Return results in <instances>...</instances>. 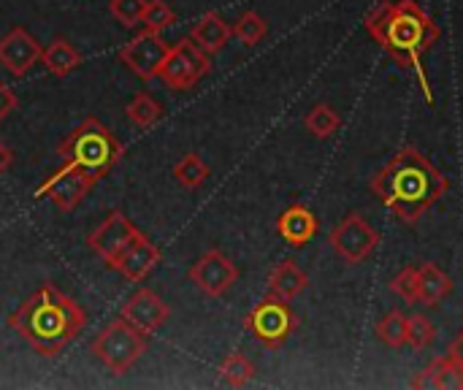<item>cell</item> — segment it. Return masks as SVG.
Here are the masks:
<instances>
[{"label": "cell", "mask_w": 463, "mask_h": 390, "mask_svg": "<svg viewBox=\"0 0 463 390\" xmlns=\"http://www.w3.org/2000/svg\"><path fill=\"white\" fill-rule=\"evenodd\" d=\"M448 187V176L415 147L399 149L372 179V193L407 225H415L437 201H442Z\"/></svg>", "instance_id": "7a4b0ae2"}, {"label": "cell", "mask_w": 463, "mask_h": 390, "mask_svg": "<svg viewBox=\"0 0 463 390\" xmlns=\"http://www.w3.org/2000/svg\"><path fill=\"white\" fill-rule=\"evenodd\" d=\"M296 326H298V318H296L290 301L279 299V296H271V293L263 301H258L252 307V312L244 318V328L260 345H266L271 350L282 347L290 339V334L296 331Z\"/></svg>", "instance_id": "8992f818"}, {"label": "cell", "mask_w": 463, "mask_h": 390, "mask_svg": "<svg viewBox=\"0 0 463 390\" xmlns=\"http://www.w3.org/2000/svg\"><path fill=\"white\" fill-rule=\"evenodd\" d=\"M11 160H14V152H11V149H8V147H5V144L0 141V176H3L5 171H8Z\"/></svg>", "instance_id": "836d02e7"}, {"label": "cell", "mask_w": 463, "mask_h": 390, "mask_svg": "<svg viewBox=\"0 0 463 390\" xmlns=\"http://www.w3.org/2000/svg\"><path fill=\"white\" fill-rule=\"evenodd\" d=\"M412 388H458L463 390V366L458 361H453L450 356H442L437 361H431L415 380Z\"/></svg>", "instance_id": "e0dca14e"}, {"label": "cell", "mask_w": 463, "mask_h": 390, "mask_svg": "<svg viewBox=\"0 0 463 390\" xmlns=\"http://www.w3.org/2000/svg\"><path fill=\"white\" fill-rule=\"evenodd\" d=\"M174 176H176V182H179V185H184V187L195 190V187H201V185L209 179V166L201 160V155L187 152V155L174 166Z\"/></svg>", "instance_id": "484cf974"}, {"label": "cell", "mask_w": 463, "mask_h": 390, "mask_svg": "<svg viewBox=\"0 0 463 390\" xmlns=\"http://www.w3.org/2000/svg\"><path fill=\"white\" fill-rule=\"evenodd\" d=\"M231 35H233V33H231V24H228L220 14H214V11L203 14V16L193 24V30H190V38H193L206 54L220 52V49L228 43Z\"/></svg>", "instance_id": "ac0fdd59"}, {"label": "cell", "mask_w": 463, "mask_h": 390, "mask_svg": "<svg viewBox=\"0 0 463 390\" xmlns=\"http://www.w3.org/2000/svg\"><path fill=\"white\" fill-rule=\"evenodd\" d=\"M90 350L114 377H122L146 353V334H141L125 318H117L98 331Z\"/></svg>", "instance_id": "5b68a950"}, {"label": "cell", "mask_w": 463, "mask_h": 390, "mask_svg": "<svg viewBox=\"0 0 463 390\" xmlns=\"http://www.w3.org/2000/svg\"><path fill=\"white\" fill-rule=\"evenodd\" d=\"M168 43L163 41L160 33L152 30H141L136 38H130L122 49H119V62H125L138 79L149 81L160 73L165 54H168Z\"/></svg>", "instance_id": "30bf717a"}, {"label": "cell", "mask_w": 463, "mask_h": 390, "mask_svg": "<svg viewBox=\"0 0 463 390\" xmlns=\"http://www.w3.org/2000/svg\"><path fill=\"white\" fill-rule=\"evenodd\" d=\"M231 33H233L241 43L255 46V43H260V41L266 38L269 24H266V19H263L258 11H244V14L239 16V22L231 27Z\"/></svg>", "instance_id": "4316f807"}, {"label": "cell", "mask_w": 463, "mask_h": 390, "mask_svg": "<svg viewBox=\"0 0 463 390\" xmlns=\"http://www.w3.org/2000/svg\"><path fill=\"white\" fill-rule=\"evenodd\" d=\"M125 114L136 128L146 130V128H152V125H157L163 119V103L157 98H152L149 92H136L133 100L125 106Z\"/></svg>", "instance_id": "7402d4cb"}, {"label": "cell", "mask_w": 463, "mask_h": 390, "mask_svg": "<svg viewBox=\"0 0 463 390\" xmlns=\"http://www.w3.org/2000/svg\"><path fill=\"white\" fill-rule=\"evenodd\" d=\"M109 11L119 24L136 27V24H141V16L146 11V0H111Z\"/></svg>", "instance_id": "f546056e"}, {"label": "cell", "mask_w": 463, "mask_h": 390, "mask_svg": "<svg viewBox=\"0 0 463 390\" xmlns=\"http://www.w3.org/2000/svg\"><path fill=\"white\" fill-rule=\"evenodd\" d=\"M255 377V364L244 353H231L220 364V380L231 388H244Z\"/></svg>", "instance_id": "603a6c76"}, {"label": "cell", "mask_w": 463, "mask_h": 390, "mask_svg": "<svg viewBox=\"0 0 463 390\" xmlns=\"http://www.w3.org/2000/svg\"><path fill=\"white\" fill-rule=\"evenodd\" d=\"M209 71H212L209 54L193 38H182L176 46L168 49L165 62L157 76L171 90H193Z\"/></svg>", "instance_id": "ba28073f"}, {"label": "cell", "mask_w": 463, "mask_h": 390, "mask_svg": "<svg viewBox=\"0 0 463 390\" xmlns=\"http://www.w3.org/2000/svg\"><path fill=\"white\" fill-rule=\"evenodd\" d=\"M434 337H437V328L426 315H412L410 318V323H407V345L410 347L426 350V347L434 345Z\"/></svg>", "instance_id": "f1b7e54d"}, {"label": "cell", "mask_w": 463, "mask_h": 390, "mask_svg": "<svg viewBox=\"0 0 463 390\" xmlns=\"http://www.w3.org/2000/svg\"><path fill=\"white\" fill-rule=\"evenodd\" d=\"M334 252L345 258L347 263H364L380 244V233L361 217V214H347L328 236Z\"/></svg>", "instance_id": "9c48e42d"}, {"label": "cell", "mask_w": 463, "mask_h": 390, "mask_svg": "<svg viewBox=\"0 0 463 390\" xmlns=\"http://www.w3.org/2000/svg\"><path fill=\"white\" fill-rule=\"evenodd\" d=\"M187 277H190V282H193L198 290H203V293L212 296V299H220V296H225V293L236 285L239 269H236V263H233L225 252L209 250V252H203V255L190 266Z\"/></svg>", "instance_id": "8fae6325"}, {"label": "cell", "mask_w": 463, "mask_h": 390, "mask_svg": "<svg viewBox=\"0 0 463 390\" xmlns=\"http://www.w3.org/2000/svg\"><path fill=\"white\" fill-rule=\"evenodd\" d=\"M43 68L54 76H68L81 65V54L73 43H68L65 38H54L43 52H41Z\"/></svg>", "instance_id": "44dd1931"}, {"label": "cell", "mask_w": 463, "mask_h": 390, "mask_svg": "<svg viewBox=\"0 0 463 390\" xmlns=\"http://www.w3.org/2000/svg\"><path fill=\"white\" fill-rule=\"evenodd\" d=\"M141 231L125 217V212L122 209H111L109 214H106V220L92 231V236L87 239V244L92 247V252H98L103 261H106V266L138 236Z\"/></svg>", "instance_id": "7c38bea8"}, {"label": "cell", "mask_w": 463, "mask_h": 390, "mask_svg": "<svg viewBox=\"0 0 463 390\" xmlns=\"http://www.w3.org/2000/svg\"><path fill=\"white\" fill-rule=\"evenodd\" d=\"M307 285H309V277L301 271V266L296 261H282L269 277V293L288 299V301L301 296L307 290Z\"/></svg>", "instance_id": "d6986e66"}, {"label": "cell", "mask_w": 463, "mask_h": 390, "mask_svg": "<svg viewBox=\"0 0 463 390\" xmlns=\"http://www.w3.org/2000/svg\"><path fill=\"white\" fill-rule=\"evenodd\" d=\"M171 315V307L149 288L136 290L122 307H119V318H125L130 326H136L141 334H155Z\"/></svg>", "instance_id": "4fadbf2b"}, {"label": "cell", "mask_w": 463, "mask_h": 390, "mask_svg": "<svg viewBox=\"0 0 463 390\" xmlns=\"http://www.w3.org/2000/svg\"><path fill=\"white\" fill-rule=\"evenodd\" d=\"M14 109H16V95H14V90H11L8 84L0 81V122H3Z\"/></svg>", "instance_id": "1f68e13d"}, {"label": "cell", "mask_w": 463, "mask_h": 390, "mask_svg": "<svg viewBox=\"0 0 463 390\" xmlns=\"http://www.w3.org/2000/svg\"><path fill=\"white\" fill-rule=\"evenodd\" d=\"M176 19L174 8L165 3V0H146V11L141 16V24L144 30H152V33H163L165 27H171Z\"/></svg>", "instance_id": "83f0119b"}, {"label": "cell", "mask_w": 463, "mask_h": 390, "mask_svg": "<svg viewBox=\"0 0 463 390\" xmlns=\"http://www.w3.org/2000/svg\"><path fill=\"white\" fill-rule=\"evenodd\" d=\"M407 323L410 318H404L399 309L388 312L380 323H377V339L393 350H402L407 345Z\"/></svg>", "instance_id": "d4e9b609"}, {"label": "cell", "mask_w": 463, "mask_h": 390, "mask_svg": "<svg viewBox=\"0 0 463 390\" xmlns=\"http://www.w3.org/2000/svg\"><path fill=\"white\" fill-rule=\"evenodd\" d=\"M418 280H420L418 301H423V307H437L439 301H445L453 293V280L437 263H423L418 269Z\"/></svg>", "instance_id": "ffe728a7"}, {"label": "cell", "mask_w": 463, "mask_h": 390, "mask_svg": "<svg viewBox=\"0 0 463 390\" xmlns=\"http://www.w3.org/2000/svg\"><path fill=\"white\" fill-rule=\"evenodd\" d=\"M41 43L24 27H11L0 38V65L16 79H22L41 60Z\"/></svg>", "instance_id": "5bb4252c"}, {"label": "cell", "mask_w": 463, "mask_h": 390, "mask_svg": "<svg viewBox=\"0 0 463 390\" xmlns=\"http://www.w3.org/2000/svg\"><path fill=\"white\" fill-rule=\"evenodd\" d=\"M304 125L312 136L317 138H328L339 130L342 125V117L336 114V109H331L328 103H317L307 117H304Z\"/></svg>", "instance_id": "cb8c5ba5"}, {"label": "cell", "mask_w": 463, "mask_h": 390, "mask_svg": "<svg viewBox=\"0 0 463 390\" xmlns=\"http://www.w3.org/2000/svg\"><path fill=\"white\" fill-rule=\"evenodd\" d=\"M160 263V250L144 236V233H138L111 263H109V269H114L122 280H128V282H141L155 266Z\"/></svg>", "instance_id": "9a60e30c"}, {"label": "cell", "mask_w": 463, "mask_h": 390, "mask_svg": "<svg viewBox=\"0 0 463 390\" xmlns=\"http://www.w3.org/2000/svg\"><path fill=\"white\" fill-rule=\"evenodd\" d=\"M448 356L453 358V361H458L463 366V331L453 339V345H450V350H448Z\"/></svg>", "instance_id": "d6a6232c"}, {"label": "cell", "mask_w": 463, "mask_h": 390, "mask_svg": "<svg viewBox=\"0 0 463 390\" xmlns=\"http://www.w3.org/2000/svg\"><path fill=\"white\" fill-rule=\"evenodd\" d=\"M391 290L396 296H402L407 304H418L420 299V280H418V269H404L402 274H396L391 280Z\"/></svg>", "instance_id": "4dcf8cb0"}, {"label": "cell", "mask_w": 463, "mask_h": 390, "mask_svg": "<svg viewBox=\"0 0 463 390\" xmlns=\"http://www.w3.org/2000/svg\"><path fill=\"white\" fill-rule=\"evenodd\" d=\"M364 24L374 38V43H380L402 68H410L418 76L426 103L434 106V90L423 57L439 41L437 22L415 0H388L374 5L366 14Z\"/></svg>", "instance_id": "6da1fadb"}, {"label": "cell", "mask_w": 463, "mask_h": 390, "mask_svg": "<svg viewBox=\"0 0 463 390\" xmlns=\"http://www.w3.org/2000/svg\"><path fill=\"white\" fill-rule=\"evenodd\" d=\"M87 312L54 285H41L8 318V326L43 358H57L84 328Z\"/></svg>", "instance_id": "3957f363"}, {"label": "cell", "mask_w": 463, "mask_h": 390, "mask_svg": "<svg viewBox=\"0 0 463 390\" xmlns=\"http://www.w3.org/2000/svg\"><path fill=\"white\" fill-rule=\"evenodd\" d=\"M57 155L65 163H76V166L92 171L100 179L122 160L125 147L119 144V138L100 119L87 117L60 141Z\"/></svg>", "instance_id": "277c9868"}, {"label": "cell", "mask_w": 463, "mask_h": 390, "mask_svg": "<svg viewBox=\"0 0 463 390\" xmlns=\"http://www.w3.org/2000/svg\"><path fill=\"white\" fill-rule=\"evenodd\" d=\"M98 185V176L76 163H65L46 179L35 187V198H49L60 212H73L84 198L87 193Z\"/></svg>", "instance_id": "52a82bcc"}, {"label": "cell", "mask_w": 463, "mask_h": 390, "mask_svg": "<svg viewBox=\"0 0 463 390\" xmlns=\"http://www.w3.org/2000/svg\"><path fill=\"white\" fill-rule=\"evenodd\" d=\"M277 233L290 247H307L317 233V217L309 206L293 204L277 217Z\"/></svg>", "instance_id": "2e32d148"}]
</instances>
